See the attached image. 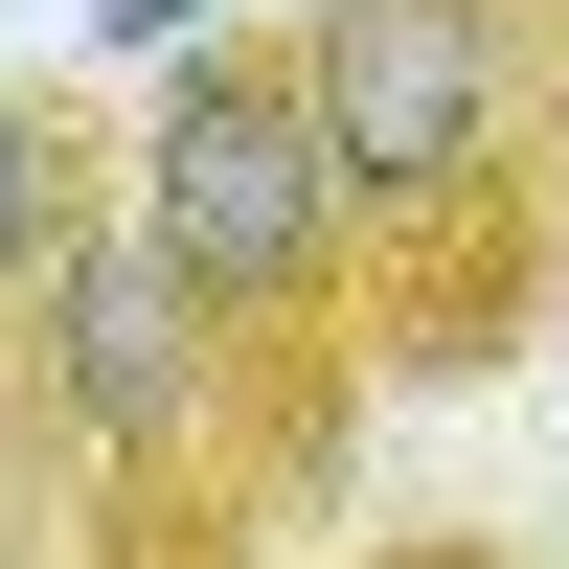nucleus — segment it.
Listing matches in <instances>:
<instances>
[{"label":"nucleus","mask_w":569,"mask_h":569,"mask_svg":"<svg viewBox=\"0 0 569 569\" xmlns=\"http://www.w3.org/2000/svg\"><path fill=\"white\" fill-rule=\"evenodd\" d=\"M297 91H319V160H342V228H365V319L410 365H479L501 319L547 297V0H319L297 23Z\"/></svg>","instance_id":"1"},{"label":"nucleus","mask_w":569,"mask_h":569,"mask_svg":"<svg viewBox=\"0 0 569 569\" xmlns=\"http://www.w3.org/2000/svg\"><path fill=\"white\" fill-rule=\"evenodd\" d=\"M137 228L182 251V297L228 319L251 365V456H319L342 433V319H365V228H342V160H319V91L297 46H182L160 114H137Z\"/></svg>","instance_id":"2"},{"label":"nucleus","mask_w":569,"mask_h":569,"mask_svg":"<svg viewBox=\"0 0 569 569\" xmlns=\"http://www.w3.org/2000/svg\"><path fill=\"white\" fill-rule=\"evenodd\" d=\"M23 388L91 479H228V433H251V365H228V319L182 297V251L137 206H69V251L23 297Z\"/></svg>","instance_id":"3"},{"label":"nucleus","mask_w":569,"mask_h":569,"mask_svg":"<svg viewBox=\"0 0 569 569\" xmlns=\"http://www.w3.org/2000/svg\"><path fill=\"white\" fill-rule=\"evenodd\" d=\"M69 206H91V182H69V114H46V91H0V319L46 297V251H69Z\"/></svg>","instance_id":"4"},{"label":"nucleus","mask_w":569,"mask_h":569,"mask_svg":"<svg viewBox=\"0 0 569 569\" xmlns=\"http://www.w3.org/2000/svg\"><path fill=\"white\" fill-rule=\"evenodd\" d=\"M114 569H228V501L206 479H114Z\"/></svg>","instance_id":"5"},{"label":"nucleus","mask_w":569,"mask_h":569,"mask_svg":"<svg viewBox=\"0 0 569 569\" xmlns=\"http://www.w3.org/2000/svg\"><path fill=\"white\" fill-rule=\"evenodd\" d=\"M365 569H501V547H365Z\"/></svg>","instance_id":"6"}]
</instances>
